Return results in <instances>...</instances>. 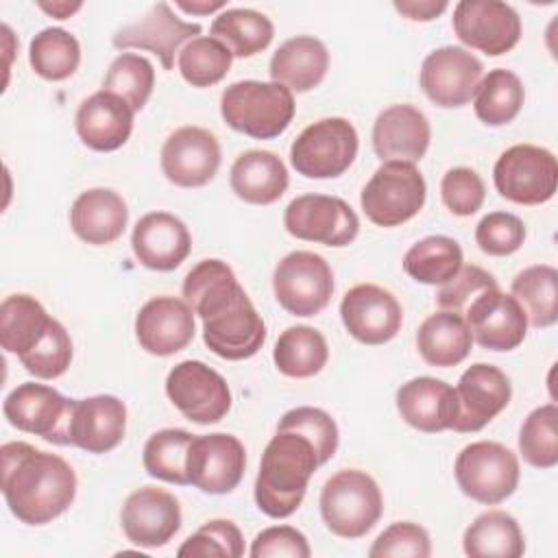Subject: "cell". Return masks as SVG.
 I'll return each mask as SVG.
<instances>
[{
  "instance_id": "f35d334b",
  "label": "cell",
  "mask_w": 558,
  "mask_h": 558,
  "mask_svg": "<svg viewBox=\"0 0 558 558\" xmlns=\"http://www.w3.org/2000/svg\"><path fill=\"white\" fill-rule=\"evenodd\" d=\"M523 100L521 78L510 70L495 68L482 76L473 96V109L486 126H504L519 116Z\"/></svg>"
},
{
  "instance_id": "d590c367",
  "label": "cell",
  "mask_w": 558,
  "mask_h": 558,
  "mask_svg": "<svg viewBox=\"0 0 558 558\" xmlns=\"http://www.w3.org/2000/svg\"><path fill=\"white\" fill-rule=\"evenodd\" d=\"M329 357L325 336L310 325H294L281 331L275 342L272 360L279 373L294 379H307L323 371Z\"/></svg>"
},
{
  "instance_id": "8992f818",
  "label": "cell",
  "mask_w": 558,
  "mask_h": 558,
  "mask_svg": "<svg viewBox=\"0 0 558 558\" xmlns=\"http://www.w3.org/2000/svg\"><path fill=\"white\" fill-rule=\"evenodd\" d=\"M357 157V131L347 118H320L290 146L292 168L307 179H336Z\"/></svg>"
},
{
  "instance_id": "f1b7e54d",
  "label": "cell",
  "mask_w": 558,
  "mask_h": 558,
  "mask_svg": "<svg viewBox=\"0 0 558 558\" xmlns=\"http://www.w3.org/2000/svg\"><path fill=\"white\" fill-rule=\"evenodd\" d=\"M126 222V203L109 187H92L81 192L70 209V227L74 235L94 246L116 242L124 233Z\"/></svg>"
},
{
  "instance_id": "b9f144b4",
  "label": "cell",
  "mask_w": 558,
  "mask_h": 558,
  "mask_svg": "<svg viewBox=\"0 0 558 558\" xmlns=\"http://www.w3.org/2000/svg\"><path fill=\"white\" fill-rule=\"evenodd\" d=\"M192 440H194V434L179 427H166L155 432L146 440L144 453H142L146 473L150 477H157L170 484H179V486L190 484L185 464H187V451Z\"/></svg>"
},
{
  "instance_id": "44dd1931",
  "label": "cell",
  "mask_w": 558,
  "mask_h": 558,
  "mask_svg": "<svg viewBox=\"0 0 558 558\" xmlns=\"http://www.w3.org/2000/svg\"><path fill=\"white\" fill-rule=\"evenodd\" d=\"M194 333V312L177 296H153L135 316V338L150 355H174L192 342Z\"/></svg>"
},
{
  "instance_id": "6da1fadb",
  "label": "cell",
  "mask_w": 558,
  "mask_h": 558,
  "mask_svg": "<svg viewBox=\"0 0 558 558\" xmlns=\"http://www.w3.org/2000/svg\"><path fill=\"white\" fill-rule=\"evenodd\" d=\"M2 495L11 514L26 525H44L63 514L76 497V473L57 453L28 442H4Z\"/></svg>"
},
{
  "instance_id": "5bb4252c",
  "label": "cell",
  "mask_w": 558,
  "mask_h": 558,
  "mask_svg": "<svg viewBox=\"0 0 558 558\" xmlns=\"http://www.w3.org/2000/svg\"><path fill=\"white\" fill-rule=\"evenodd\" d=\"M484 76L482 61L462 46L432 50L421 65L418 83L425 96L445 109L471 102Z\"/></svg>"
},
{
  "instance_id": "d4e9b609",
  "label": "cell",
  "mask_w": 558,
  "mask_h": 558,
  "mask_svg": "<svg viewBox=\"0 0 558 558\" xmlns=\"http://www.w3.org/2000/svg\"><path fill=\"white\" fill-rule=\"evenodd\" d=\"M432 140L429 120L412 105H390L375 118L373 150L381 161L416 163Z\"/></svg>"
},
{
  "instance_id": "f5cc1de1",
  "label": "cell",
  "mask_w": 558,
  "mask_h": 558,
  "mask_svg": "<svg viewBox=\"0 0 558 558\" xmlns=\"http://www.w3.org/2000/svg\"><path fill=\"white\" fill-rule=\"evenodd\" d=\"M488 288H497V279L488 270L469 264L440 286V290L436 292V305L447 312L464 314L469 303Z\"/></svg>"
},
{
  "instance_id": "6f0895ef",
  "label": "cell",
  "mask_w": 558,
  "mask_h": 558,
  "mask_svg": "<svg viewBox=\"0 0 558 558\" xmlns=\"http://www.w3.org/2000/svg\"><path fill=\"white\" fill-rule=\"evenodd\" d=\"M37 7L46 13H50L57 20H68L70 15H74L83 4L81 2H37Z\"/></svg>"
},
{
  "instance_id": "ab89813d",
  "label": "cell",
  "mask_w": 558,
  "mask_h": 558,
  "mask_svg": "<svg viewBox=\"0 0 558 558\" xmlns=\"http://www.w3.org/2000/svg\"><path fill=\"white\" fill-rule=\"evenodd\" d=\"M462 268V248L449 235H427L403 255V270L425 286H442Z\"/></svg>"
},
{
  "instance_id": "ffe728a7",
  "label": "cell",
  "mask_w": 558,
  "mask_h": 558,
  "mask_svg": "<svg viewBox=\"0 0 558 558\" xmlns=\"http://www.w3.org/2000/svg\"><path fill=\"white\" fill-rule=\"evenodd\" d=\"M473 340L490 351H512L527 333V318L512 294L497 288L484 290L464 310Z\"/></svg>"
},
{
  "instance_id": "52a82bcc",
  "label": "cell",
  "mask_w": 558,
  "mask_h": 558,
  "mask_svg": "<svg viewBox=\"0 0 558 558\" xmlns=\"http://www.w3.org/2000/svg\"><path fill=\"white\" fill-rule=\"evenodd\" d=\"M460 490L484 504L497 506L506 501L519 486V458L501 442L477 440L466 445L453 464Z\"/></svg>"
},
{
  "instance_id": "60d3db41",
  "label": "cell",
  "mask_w": 558,
  "mask_h": 558,
  "mask_svg": "<svg viewBox=\"0 0 558 558\" xmlns=\"http://www.w3.org/2000/svg\"><path fill=\"white\" fill-rule=\"evenodd\" d=\"M28 63L46 81H65L78 70L81 44L65 28H44L31 39Z\"/></svg>"
},
{
  "instance_id": "f546056e",
  "label": "cell",
  "mask_w": 558,
  "mask_h": 558,
  "mask_svg": "<svg viewBox=\"0 0 558 558\" xmlns=\"http://www.w3.org/2000/svg\"><path fill=\"white\" fill-rule=\"evenodd\" d=\"M329 70L327 46L312 35L286 39L270 59V78L290 92H310L318 87Z\"/></svg>"
},
{
  "instance_id": "3957f363",
  "label": "cell",
  "mask_w": 558,
  "mask_h": 558,
  "mask_svg": "<svg viewBox=\"0 0 558 558\" xmlns=\"http://www.w3.org/2000/svg\"><path fill=\"white\" fill-rule=\"evenodd\" d=\"M220 116L238 133L255 140L281 135L294 118L292 92L275 81H235L220 96Z\"/></svg>"
},
{
  "instance_id": "74e56055",
  "label": "cell",
  "mask_w": 558,
  "mask_h": 558,
  "mask_svg": "<svg viewBox=\"0 0 558 558\" xmlns=\"http://www.w3.org/2000/svg\"><path fill=\"white\" fill-rule=\"evenodd\" d=\"M532 327H551L558 320V270L549 264L523 268L510 286Z\"/></svg>"
},
{
  "instance_id": "d6a6232c",
  "label": "cell",
  "mask_w": 558,
  "mask_h": 558,
  "mask_svg": "<svg viewBox=\"0 0 558 558\" xmlns=\"http://www.w3.org/2000/svg\"><path fill=\"white\" fill-rule=\"evenodd\" d=\"M244 288L222 259L198 262L183 279V301L203 320L231 305Z\"/></svg>"
},
{
  "instance_id": "4fadbf2b",
  "label": "cell",
  "mask_w": 558,
  "mask_h": 558,
  "mask_svg": "<svg viewBox=\"0 0 558 558\" xmlns=\"http://www.w3.org/2000/svg\"><path fill=\"white\" fill-rule=\"evenodd\" d=\"M456 37L488 57L510 52L521 39L519 13L499 0H460L453 7Z\"/></svg>"
},
{
  "instance_id": "83f0119b",
  "label": "cell",
  "mask_w": 558,
  "mask_h": 558,
  "mask_svg": "<svg viewBox=\"0 0 558 558\" xmlns=\"http://www.w3.org/2000/svg\"><path fill=\"white\" fill-rule=\"evenodd\" d=\"M395 401L401 418L425 434L451 429L458 414L456 388L427 375L401 384Z\"/></svg>"
},
{
  "instance_id": "9c48e42d",
  "label": "cell",
  "mask_w": 558,
  "mask_h": 558,
  "mask_svg": "<svg viewBox=\"0 0 558 558\" xmlns=\"http://www.w3.org/2000/svg\"><path fill=\"white\" fill-rule=\"evenodd\" d=\"M272 290L292 316H316L333 294L331 266L318 253L292 251L275 266Z\"/></svg>"
},
{
  "instance_id": "7dc6e473",
  "label": "cell",
  "mask_w": 558,
  "mask_h": 558,
  "mask_svg": "<svg viewBox=\"0 0 558 558\" xmlns=\"http://www.w3.org/2000/svg\"><path fill=\"white\" fill-rule=\"evenodd\" d=\"M244 554V538L240 527L229 519H211L201 525L192 536L183 541L177 549V556L185 558H207V556H222V558H240Z\"/></svg>"
},
{
  "instance_id": "7402d4cb",
  "label": "cell",
  "mask_w": 558,
  "mask_h": 558,
  "mask_svg": "<svg viewBox=\"0 0 558 558\" xmlns=\"http://www.w3.org/2000/svg\"><path fill=\"white\" fill-rule=\"evenodd\" d=\"M203 340L218 357L233 362L248 360L262 349L266 325L248 294L242 292L231 305L203 318Z\"/></svg>"
},
{
  "instance_id": "cb8c5ba5",
  "label": "cell",
  "mask_w": 558,
  "mask_h": 558,
  "mask_svg": "<svg viewBox=\"0 0 558 558\" xmlns=\"http://www.w3.org/2000/svg\"><path fill=\"white\" fill-rule=\"evenodd\" d=\"M137 262L150 270L168 272L179 268L192 248V235L181 218L168 211L144 214L131 233Z\"/></svg>"
},
{
  "instance_id": "ac0fdd59",
  "label": "cell",
  "mask_w": 558,
  "mask_h": 558,
  "mask_svg": "<svg viewBox=\"0 0 558 558\" xmlns=\"http://www.w3.org/2000/svg\"><path fill=\"white\" fill-rule=\"evenodd\" d=\"M512 386L508 375L493 364H471L456 386L458 414L453 432L471 434L486 427L510 403Z\"/></svg>"
},
{
  "instance_id": "30bf717a",
  "label": "cell",
  "mask_w": 558,
  "mask_h": 558,
  "mask_svg": "<svg viewBox=\"0 0 558 558\" xmlns=\"http://www.w3.org/2000/svg\"><path fill=\"white\" fill-rule=\"evenodd\" d=\"M74 399L63 397L59 390L46 384L24 381L15 386L4 403V418L20 432L41 436L52 445H70Z\"/></svg>"
},
{
  "instance_id": "5b68a950",
  "label": "cell",
  "mask_w": 558,
  "mask_h": 558,
  "mask_svg": "<svg viewBox=\"0 0 558 558\" xmlns=\"http://www.w3.org/2000/svg\"><path fill=\"white\" fill-rule=\"evenodd\" d=\"M427 196L423 174L408 161H384L362 187L360 205L377 227H399L414 218Z\"/></svg>"
},
{
  "instance_id": "7a4b0ae2",
  "label": "cell",
  "mask_w": 558,
  "mask_h": 558,
  "mask_svg": "<svg viewBox=\"0 0 558 558\" xmlns=\"http://www.w3.org/2000/svg\"><path fill=\"white\" fill-rule=\"evenodd\" d=\"M320 466L314 445L296 432H277L259 462L255 477V504L272 517H290L303 501L314 471Z\"/></svg>"
},
{
  "instance_id": "8fae6325",
  "label": "cell",
  "mask_w": 558,
  "mask_h": 558,
  "mask_svg": "<svg viewBox=\"0 0 558 558\" xmlns=\"http://www.w3.org/2000/svg\"><path fill=\"white\" fill-rule=\"evenodd\" d=\"M166 395L187 421L198 425L222 421L231 408L227 379L201 360L179 362L166 377Z\"/></svg>"
},
{
  "instance_id": "f907efd6",
  "label": "cell",
  "mask_w": 558,
  "mask_h": 558,
  "mask_svg": "<svg viewBox=\"0 0 558 558\" xmlns=\"http://www.w3.org/2000/svg\"><path fill=\"white\" fill-rule=\"evenodd\" d=\"M440 196L453 216H473L484 205L486 187L473 168L456 166L442 174Z\"/></svg>"
},
{
  "instance_id": "9a60e30c",
  "label": "cell",
  "mask_w": 558,
  "mask_h": 558,
  "mask_svg": "<svg viewBox=\"0 0 558 558\" xmlns=\"http://www.w3.org/2000/svg\"><path fill=\"white\" fill-rule=\"evenodd\" d=\"M187 480L203 493H231L244 475L246 451L244 445L225 432L194 436L187 451Z\"/></svg>"
},
{
  "instance_id": "ba28073f",
  "label": "cell",
  "mask_w": 558,
  "mask_h": 558,
  "mask_svg": "<svg viewBox=\"0 0 558 558\" xmlns=\"http://www.w3.org/2000/svg\"><path fill=\"white\" fill-rule=\"evenodd\" d=\"M493 181L501 198L517 205H541L556 194L558 161L547 148L514 144L495 161Z\"/></svg>"
},
{
  "instance_id": "4dcf8cb0",
  "label": "cell",
  "mask_w": 558,
  "mask_h": 558,
  "mask_svg": "<svg viewBox=\"0 0 558 558\" xmlns=\"http://www.w3.org/2000/svg\"><path fill=\"white\" fill-rule=\"evenodd\" d=\"M229 185L238 198L251 205H272L288 190V170L270 150L251 148L238 155L229 172Z\"/></svg>"
},
{
  "instance_id": "bcb514c9",
  "label": "cell",
  "mask_w": 558,
  "mask_h": 558,
  "mask_svg": "<svg viewBox=\"0 0 558 558\" xmlns=\"http://www.w3.org/2000/svg\"><path fill=\"white\" fill-rule=\"evenodd\" d=\"M277 432H296L305 436L314 445L320 464L329 462L338 449V425L320 408L301 405V408L288 410L279 418Z\"/></svg>"
},
{
  "instance_id": "9f6ffc18",
  "label": "cell",
  "mask_w": 558,
  "mask_h": 558,
  "mask_svg": "<svg viewBox=\"0 0 558 558\" xmlns=\"http://www.w3.org/2000/svg\"><path fill=\"white\" fill-rule=\"evenodd\" d=\"M177 7H179L181 11H185V13H192V15H209V13L218 11V9H225L227 4H225L222 0H214V2H209V0H201V2H194V0H192V2L179 0Z\"/></svg>"
},
{
  "instance_id": "4316f807",
  "label": "cell",
  "mask_w": 558,
  "mask_h": 558,
  "mask_svg": "<svg viewBox=\"0 0 558 558\" xmlns=\"http://www.w3.org/2000/svg\"><path fill=\"white\" fill-rule=\"evenodd\" d=\"M126 432V405L113 395H94L74 399L70 445L87 453H107L116 449Z\"/></svg>"
},
{
  "instance_id": "681fc988",
  "label": "cell",
  "mask_w": 558,
  "mask_h": 558,
  "mask_svg": "<svg viewBox=\"0 0 558 558\" xmlns=\"http://www.w3.org/2000/svg\"><path fill=\"white\" fill-rule=\"evenodd\" d=\"M525 240V225L519 216L508 211H490L475 227V242L480 251L493 257L517 253Z\"/></svg>"
},
{
  "instance_id": "e575fe53",
  "label": "cell",
  "mask_w": 558,
  "mask_h": 558,
  "mask_svg": "<svg viewBox=\"0 0 558 558\" xmlns=\"http://www.w3.org/2000/svg\"><path fill=\"white\" fill-rule=\"evenodd\" d=\"M462 547L471 558H519L525 551V541L512 514L488 510L464 530Z\"/></svg>"
},
{
  "instance_id": "7c38bea8",
  "label": "cell",
  "mask_w": 558,
  "mask_h": 558,
  "mask_svg": "<svg viewBox=\"0 0 558 558\" xmlns=\"http://www.w3.org/2000/svg\"><path fill=\"white\" fill-rule=\"evenodd\" d=\"M283 227L296 240L340 248L357 238L360 218L351 205L338 196L303 194L288 203Z\"/></svg>"
},
{
  "instance_id": "ee69618b",
  "label": "cell",
  "mask_w": 558,
  "mask_h": 558,
  "mask_svg": "<svg viewBox=\"0 0 558 558\" xmlns=\"http://www.w3.org/2000/svg\"><path fill=\"white\" fill-rule=\"evenodd\" d=\"M519 451L534 469L558 464V408L545 403L534 408L519 429Z\"/></svg>"
},
{
  "instance_id": "7bdbcfd3",
  "label": "cell",
  "mask_w": 558,
  "mask_h": 558,
  "mask_svg": "<svg viewBox=\"0 0 558 558\" xmlns=\"http://www.w3.org/2000/svg\"><path fill=\"white\" fill-rule=\"evenodd\" d=\"M233 54L216 37H194L187 41L177 57L179 72L192 87H211L220 83L231 70Z\"/></svg>"
},
{
  "instance_id": "816d5d0a",
  "label": "cell",
  "mask_w": 558,
  "mask_h": 558,
  "mask_svg": "<svg viewBox=\"0 0 558 558\" xmlns=\"http://www.w3.org/2000/svg\"><path fill=\"white\" fill-rule=\"evenodd\" d=\"M432 554L429 534L412 521H397L388 525L371 545V558H427Z\"/></svg>"
},
{
  "instance_id": "db71d44e",
  "label": "cell",
  "mask_w": 558,
  "mask_h": 558,
  "mask_svg": "<svg viewBox=\"0 0 558 558\" xmlns=\"http://www.w3.org/2000/svg\"><path fill=\"white\" fill-rule=\"evenodd\" d=\"M253 558H270V556H290V558H310L312 549L303 532L292 525H272L262 530L251 545L248 551Z\"/></svg>"
},
{
  "instance_id": "f6af8a7d",
  "label": "cell",
  "mask_w": 558,
  "mask_h": 558,
  "mask_svg": "<svg viewBox=\"0 0 558 558\" xmlns=\"http://www.w3.org/2000/svg\"><path fill=\"white\" fill-rule=\"evenodd\" d=\"M155 87L153 63L135 52H122L116 57L105 74L102 89L124 98L133 111L144 109Z\"/></svg>"
},
{
  "instance_id": "484cf974",
  "label": "cell",
  "mask_w": 558,
  "mask_h": 558,
  "mask_svg": "<svg viewBox=\"0 0 558 558\" xmlns=\"http://www.w3.org/2000/svg\"><path fill=\"white\" fill-rule=\"evenodd\" d=\"M133 116L135 111L124 98L107 89H98L78 105L74 124L87 148L111 153L124 146L131 137Z\"/></svg>"
},
{
  "instance_id": "11a10c76",
  "label": "cell",
  "mask_w": 558,
  "mask_h": 558,
  "mask_svg": "<svg viewBox=\"0 0 558 558\" xmlns=\"http://www.w3.org/2000/svg\"><path fill=\"white\" fill-rule=\"evenodd\" d=\"M449 4L445 0H401V2H395V9L405 15L408 20H414V22H432L436 20Z\"/></svg>"
},
{
  "instance_id": "836d02e7",
  "label": "cell",
  "mask_w": 558,
  "mask_h": 558,
  "mask_svg": "<svg viewBox=\"0 0 558 558\" xmlns=\"http://www.w3.org/2000/svg\"><path fill=\"white\" fill-rule=\"evenodd\" d=\"M52 316L31 294H9L0 305V344L7 353L28 355L48 333Z\"/></svg>"
},
{
  "instance_id": "277c9868",
  "label": "cell",
  "mask_w": 558,
  "mask_h": 558,
  "mask_svg": "<svg viewBox=\"0 0 558 558\" xmlns=\"http://www.w3.org/2000/svg\"><path fill=\"white\" fill-rule=\"evenodd\" d=\"M320 517L327 530L340 538H362L384 512L377 482L360 469H342L320 490Z\"/></svg>"
},
{
  "instance_id": "d6986e66",
  "label": "cell",
  "mask_w": 558,
  "mask_h": 558,
  "mask_svg": "<svg viewBox=\"0 0 558 558\" xmlns=\"http://www.w3.org/2000/svg\"><path fill=\"white\" fill-rule=\"evenodd\" d=\"M120 523L124 536L146 549L163 547L181 527L179 499L157 486H144L131 493L122 506Z\"/></svg>"
},
{
  "instance_id": "2e32d148",
  "label": "cell",
  "mask_w": 558,
  "mask_h": 558,
  "mask_svg": "<svg viewBox=\"0 0 558 558\" xmlns=\"http://www.w3.org/2000/svg\"><path fill=\"white\" fill-rule=\"evenodd\" d=\"M220 142L203 126H181L161 146V172L179 187H203L220 168Z\"/></svg>"
},
{
  "instance_id": "e0dca14e",
  "label": "cell",
  "mask_w": 558,
  "mask_h": 558,
  "mask_svg": "<svg viewBox=\"0 0 558 558\" xmlns=\"http://www.w3.org/2000/svg\"><path fill=\"white\" fill-rule=\"evenodd\" d=\"M340 318L347 331L362 344L390 342L403 323V312L392 292L375 283H357L340 301Z\"/></svg>"
},
{
  "instance_id": "c3c4849f",
  "label": "cell",
  "mask_w": 558,
  "mask_h": 558,
  "mask_svg": "<svg viewBox=\"0 0 558 558\" xmlns=\"http://www.w3.org/2000/svg\"><path fill=\"white\" fill-rule=\"evenodd\" d=\"M22 366L39 377V379H57L61 377L72 362V338L65 327L54 318L44 340L24 357H20Z\"/></svg>"
},
{
  "instance_id": "603a6c76",
  "label": "cell",
  "mask_w": 558,
  "mask_h": 558,
  "mask_svg": "<svg viewBox=\"0 0 558 558\" xmlns=\"http://www.w3.org/2000/svg\"><path fill=\"white\" fill-rule=\"evenodd\" d=\"M201 24L183 22L174 15L168 2H157L148 9V13L122 26L113 35V46L120 50L126 48H140L150 50L159 57L161 65L166 70L174 68V54L181 48V44L192 41L194 37H201Z\"/></svg>"
},
{
  "instance_id": "8d00e7d4",
  "label": "cell",
  "mask_w": 558,
  "mask_h": 558,
  "mask_svg": "<svg viewBox=\"0 0 558 558\" xmlns=\"http://www.w3.org/2000/svg\"><path fill=\"white\" fill-rule=\"evenodd\" d=\"M211 37L222 41L233 57L248 59L270 46L275 26L255 9H225L211 22Z\"/></svg>"
},
{
  "instance_id": "1f68e13d",
  "label": "cell",
  "mask_w": 558,
  "mask_h": 558,
  "mask_svg": "<svg viewBox=\"0 0 558 558\" xmlns=\"http://www.w3.org/2000/svg\"><path fill=\"white\" fill-rule=\"evenodd\" d=\"M473 347L471 329L462 314L440 310L427 316L416 331V349L429 366L449 368L466 360Z\"/></svg>"
}]
</instances>
